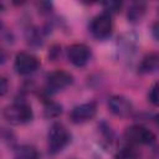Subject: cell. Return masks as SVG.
<instances>
[{"label":"cell","instance_id":"obj_16","mask_svg":"<svg viewBox=\"0 0 159 159\" xmlns=\"http://www.w3.org/2000/svg\"><path fill=\"white\" fill-rule=\"evenodd\" d=\"M27 42L30 45H34V46H40L42 43V40H41V31L35 29V27H31L29 31H27Z\"/></svg>","mask_w":159,"mask_h":159},{"label":"cell","instance_id":"obj_21","mask_svg":"<svg viewBox=\"0 0 159 159\" xmlns=\"http://www.w3.org/2000/svg\"><path fill=\"white\" fill-rule=\"evenodd\" d=\"M152 35L157 41H159V20L152 25Z\"/></svg>","mask_w":159,"mask_h":159},{"label":"cell","instance_id":"obj_4","mask_svg":"<svg viewBox=\"0 0 159 159\" xmlns=\"http://www.w3.org/2000/svg\"><path fill=\"white\" fill-rule=\"evenodd\" d=\"M124 138L130 144H140V145H150L155 142V134L142 124H133L128 127L124 132Z\"/></svg>","mask_w":159,"mask_h":159},{"label":"cell","instance_id":"obj_8","mask_svg":"<svg viewBox=\"0 0 159 159\" xmlns=\"http://www.w3.org/2000/svg\"><path fill=\"white\" fill-rule=\"evenodd\" d=\"M91 48L84 43H72L67 48V58L76 67H84L91 60Z\"/></svg>","mask_w":159,"mask_h":159},{"label":"cell","instance_id":"obj_9","mask_svg":"<svg viewBox=\"0 0 159 159\" xmlns=\"http://www.w3.org/2000/svg\"><path fill=\"white\" fill-rule=\"evenodd\" d=\"M108 109L112 114L119 118H127L133 112V104L132 102L122 96V94H114L108 98Z\"/></svg>","mask_w":159,"mask_h":159},{"label":"cell","instance_id":"obj_5","mask_svg":"<svg viewBox=\"0 0 159 159\" xmlns=\"http://www.w3.org/2000/svg\"><path fill=\"white\" fill-rule=\"evenodd\" d=\"M73 83V76L65 70H55L46 77V89L48 93H55L65 89Z\"/></svg>","mask_w":159,"mask_h":159},{"label":"cell","instance_id":"obj_19","mask_svg":"<svg viewBox=\"0 0 159 159\" xmlns=\"http://www.w3.org/2000/svg\"><path fill=\"white\" fill-rule=\"evenodd\" d=\"M60 55H61V47H60L58 45H53V46L51 47L50 52H48V57H50V60L55 61Z\"/></svg>","mask_w":159,"mask_h":159},{"label":"cell","instance_id":"obj_7","mask_svg":"<svg viewBox=\"0 0 159 159\" xmlns=\"http://www.w3.org/2000/svg\"><path fill=\"white\" fill-rule=\"evenodd\" d=\"M96 114H97V103L92 101L73 107L70 113V119L75 124H83L92 120L96 117Z\"/></svg>","mask_w":159,"mask_h":159},{"label":"cell","instance_id":"obj_13","mask_svg":"<svg viewBox=\"0 0 159 159\" xmlns=\"http://www.w3.org/2000/svg\"><path fill=\"white\" fill-rule=\"evenodd\" d=\"M14 159H39V152L34 145L24 144L15 149Z\"/></svg>","mask_w":159,"mask_h":159},{"label":"cell","instance_id":"obj_10","mask_svg":"<svg viewBox=\"0 0 159 159\" xmlns=\"http://www.w3.org/2000/svg\"><path fill=\"white\" fill-rule=\"evenodd\" d=\"M159 70V52H149L143 56L138 65V72L140 75H149Z\"/></svg>","mask_w":159,"mask_h":159},{"label":"cell","instance_id":"obj_3","mask_svg":"<svg viewBox=\"0 0 159 159\" xmlns=\"http://www.w3.org/2000/svg\"><path fill=\"white\" fill-rule=\"evenodd\" d=\"M89 32L97 40H106L113 32V20L107 12H101L96 15L89 24Z\"/></svg>","mask_w":159,"mask_h":159},{"label":"cell","instance_id":"obj_11","mask_svg":"<svg viewBox=\"0 0 159 159\" xmlns=\"http://www.w3.org/2000/svg\"><path fill=\"white\" fill-rule=\"evenodd\" d=\"M147 12V4L143 1H134L129 5L127 10V19L132 24H138L142 21Z\"/></svg>","mask_w":159,"mask_h":159},{"label":"cell","instance_id":"obj_14","mask_svg":"<svg viewBox=\"0 0 159 159\" xmlns=\"http://www.w3.org/2000/svg\"><path fill=\"white\" fill-rule=\"evenodd\" d=\"M140 153L134 147V144L127 143L123 147H120L116 154V159H139Z\"/></svg>","mask_w":159,"mask_h":159},{"label":"cell","instance_id":"obj_17","mask_svg":"<svg viewBox=\"0 0 159 159\" xmlns=\"http://www.w3.org/2000/svg\"><path fill=\"white\" fill-rule=\"evenodd\" d=\"M102 6H103V11L112 16V15H114V14L120 11L122 2L120 1H106V2L102 4Z\"/></svg>","mask_w":159,"mask_h":159},{"label":"cell","instance_id":"obj_20","mask_svg":"<svg viewBox=\"0 0 159 159\" xmlns=\"http://www.w3.org/2000/svg\"><path fill=\"white\" fill-rule=\"evenodd\" d=\"M7 89H9L7 80L2 76V77H1V80H0V94H1V96H5V94H6V92H7Z\"/></svg>","mask_w":159,"mask_h":159},{"label":"cell","instance_id":"obj_2","mask_svg":"<svg viewBox=\"0 0 159 159\" xmlns=\"http://www.w3.org/2000/svg\"><path fill=\"white\" fill-rule=\"evenodd\" d=\"M71 140V134L61 122H55L47 133V148L48 153H60Z\"/></svg>","mask_w":159,"mask_h":159},{"label":"cell","instance_id":"obj_23","mask_svg":"<svg viewBox=\"0 0 159 159\" xmlns=\"http://www.w3.org/2000/svg\"><path fill=\"white\" fill-rule=\"evenodd\" d=\"M154 123H155V127L159 129V113L154 116Z\"/></svg>","mask_w":159,"mask_h":159},{"label":"cell","instance_id":"obj_22","mask_svg":"<svg viewBox=\"0 0 159 159\" xmlns=\"http://www.w3.org/2000/svg\"><path fill=\"white\" fill-rule=\"evenodd\" d=\"M149 159H159V145L153 148V152H152Z\"/></svg>","mask_w":159,"mask_h":159},{"label":"cell","instance_id":"obj_15","mask_svg":"<svg viewBox=\"0 0 159 159\" xmlns=\"http://www.w3.org/2000/svg\"><path fill=\"white\" fill-rule=\"evenodd\" d=\"M62 113V106L55 101H51L47 98V101H43V116L48 119L57 118Z\"/></svg>","mask_w":159,"mask_h":159},{"label":"cell","instance_id":"obj_6","mask_svg":"<svg viewBox=\"0 0 159 159\" xmlns=\"http://www.w3.org/2000/svg\"><path fill=\"white\" fill-rule=\"evenodd\" d=\"M39 67H40V60L34 53L25 51L16 53L14 61V68L16 73L21 76H27L37 71Z\"/></svg>","mask_w":159,"mask_h":159},{"label":"cell","instance_id":"obj_12","mask_svg":"<svg viewBox=\"0 0 159 159\" xmlns=\"http://www.w3.org/2000/svg\"><path fill=\"white\" fill-rule=\"evenodd\" d=\"M118 45L122 53H124L125 56H130L137 48V37L134 34H123L119 39Z\"/></svg>","mask_w":159,"mask_h":159},{"label":"cell","instance_id":"obj_18","mask_svg":"<svg viewBox=\"0 0 159 159\" xmlns=\"http://www.w3.org/2000/svg\"><path fill=\"white\" fill-rule=\"evenodd\" d=\"M148 98H149V102L155 106V107H159V82L154 83L150 89H149V93H148Z\"/></svg>","mask_w":159,"mask_h":159},{"label":"cell","instance_id":"obj_1","mask_svg":"<svg viewBox=\"0 0 159 159\" xmlns=\"http://www.w3.org/2000/svg\"><path fill=\"white\" fill-rule=\"evenodd\" d=\"M2 117L10 124L22 125L32 120L34 111L27 102L22 99H17L2 109Z\"/></svg>","mask_w":159,"mask_h":159}]
</instances>
